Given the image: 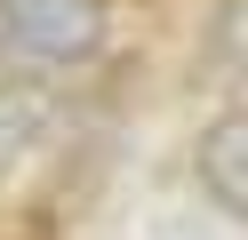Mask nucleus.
<instances>
[{"instance_id":"1","label":"nucleus","mask_w":248,"mask_h":240,"mask_svg":"<svg viewBox=\"0 0 248 240\" xmlns=\"http://www.w3.org/2000/svg\"><path fill=\"white\" fill-rule=\"evenodd\" d=\"M112 32L104 0H0V56L8 64H88Z\"/></svg>"},{"instance_id":"2","label":"nucleus","mask_w":248,"mask_h":240,"mask_svg":"<svg viewBox=\"0 0 248 240\" xmlns=\"http://www.w3.org/2000/svg\"><path fill=\"white\" fill-rule=\"evenodd\" d=\"M192 176H200V192H208V208H216L224 224L248 216V112H240V104H224L208 128H200Z\"/></svg>"},{"instance_id":"3","label":"nucleus","mask_w":248,"mask_h":240,"mask_svg":"<svg viewBox=\"0 0 248 240\" xmlns=\"http://www.w3.org/2000/svg\"><path fill=\"white\" fill-rule=\"evenodd\" d=\"M40 120H48V96H40V88H24V80H16V88H0V176L32 152Z\"/></svg>"}]
</instances>
